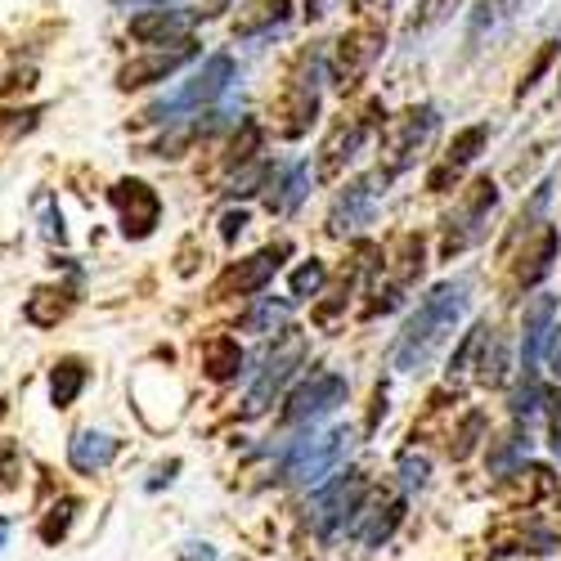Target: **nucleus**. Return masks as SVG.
Segmentation results:
<instances>
[{
	"mask_svg": "<svg viewBox=\"0 0 561 561\" xmlns=\"http://www.w3.org/2000/svg\"><path fill=\"white\" fill-rule=\"evenodd\" d=\"M23 481V449L19 440H0V490H19Z\"/></svg>",
	"mask_w": 561,
	"mask_h": 561,
	"instance_id": "72a5a7b5",
	"label": "nucleus"
},
{
	"mask_svg": "<svg viewBox=\"0 0 561 561\" xmlns=\"http://www.w3.org/2000/svg\"><path fill=\"white\" fill-rule=\"evenodd\" d=\"M323 278H329V270H323V261H314V256H310V261H306V265L293 274V288H288V293H293V301L314 297V293L323 288Z\"/></svg>",
	"mask_w": 561,
	"mask_h": 561,
	"instance_id": "2f4dec72",
	"label": "nucleus"
},
{
	"mask_svg": "<svg viewBox=\"0 0 561 561\" xmlns=\"http://www.w3.org/2000/svg\"><path fill=\"white\" fill-rule=\"evenodd\" d=\"M243 229H248V211H225V216H220V239H225V243H233Z\"/></svg>",
	"mask_w": 561,
	"mask_h": 561,
	"instance_id": "ea45409f",
	"label": "nucleus"
},
{
	"mask_svg": "<svg viewBox=\"0 0 561 561\" xmlns=\"http://www.w3.org/2000/svg\"><path fill=\"white\" fill-rule=\"evenodd\" d=\"M552 368L561 373V329H552Z\"/></svg>",
	"mask_w": 561,
	"mask_h": 561,
	"instance_id": "a18cd8bd",
	"label": "nucleus"
},
{
	"mask_svg": "<svg viewBox=\"0 0 561 561\" xmlns=\"http://www.w3.org/2000/svg\"><path fill=\"white\" fill-rule=\"evenodd\" d=\"M306 14L319 19V14H329V0H306Z\"/></svg>",
	"mask_w": 561,
	"mask_h": 561,
	"instance_id": "c03bdc74",
	"label": "nucleus"
},
{
	"mask_svg": "<svg viewBox=\"0 0 561 561\" xmlns=\"http://www.w3.org/2000/svg\"><path fill=\"white\" fill-rule=\"evenodd\" d=\"M346 449H351V427H333V432H323V436H310L288 458V481L293 485H319L346 458Z\"/></svg>",
	"mask_w": 561,
	"mask_h": 561,
	"instance_id": "0eeeda50",
	"label": "nucleus"
},
{
	"mask_svg": "<svg viewBox=\"0 0 561 561\" xmlns=\"http://www.w3.org/2000/svg\"><path fill=\"white\" fill-rule=\"evenodd\" d=\"M5 543H10V522L0 517V552H5Z\"/></svg>",
	"mask_w": 561,
	"mask_h": 561,
	"instance_id": "49530a36",
	"label": "nucleus"
},
{
	"mask_svg": "<svg viewBox=\"0 0 561 561\" xmlns=\"http://www.w3.org/2000/svg\"><path fill=\"white\" fill-rule=\"evenodd\" d=\"M552 319H557V301L552 297H535L526 306V323H522V373L535 378V364L552 337Z\"/></svg>",
	"mask_w": 561,
	"mask_h": 561,
	"instance_id": "f3484780",
	"label": "nucleus"
},
{
	"mask_svg": "<svg viewBox=\"0 0 561 561\" xmlns=\"http://www.w3.org/2000/svg\"><path fill=\"white\" fill-rule=\"evenodd\" d=\"M284 256H288V243L265 248V252H256V256H248V261H239V265H229V270L216 278L211 297L225 301V297H252V293H261L270 278H274V270L284 265Z\"/></svg>",
	"mask_w": 561,
	"mask_h": 561,
	"instance_id": "ddd939ff",
	"label": "nucleus"
},
{
	"mask_svg": "<svg viewBox=\"0 0 561 561\" xmlns=\"http://www.w3.org/2000/svg\"><path fill=\"white\" fill-rule=\"evenodd\" d=\"M77 512H81V503H77V499H59V503H55V507L41 517V526H36L41 543H45V548H59V543L68 539L72 522H77Z\"/></svg>",
	"mask_w": 561,
	"mask_h": 561,
	"instance_id": "cd10ccee",
	"label": "nucleus"
},
{
	"mask_svg": "<svg viewBox=\"0 0 561 561\" xmlns=\"http://www.w3.org/2000/svg\"><path fill=\"white\" fill-rule=\"evenodd\" d=\"M198 55V45L194 41H180V45H162V50H153V55H145V59H130L122 72H117V85L122 90H139V85H153V81H167L175 68H184Z\"/></svg>",
	"mask_w": 561,
	"mask_h": 561,
	"instance_id": "4468645a",
	"label": "nucleus"
},
{
	"mask_svg": "<svg viewBox=\"0 0 561 561\" xmlns=\"http://www.w3.org/2000/svg\"><path fill=\"white\" fill-rule=\"evenodd\" d=\"M314 113H319V55L310 50V55L297 59V68H293V77L284 85V95L274 100V130L284 139H297V135L310 130Z\"/></svg>",
	"mask_w": 561,
	"mask_h": 561,
	"instance_id": "7ed1b4c3",
	"label": "nucleus"
},
{
	"mask_svg": "<svg viewBox=\"0 0 561 561\" xmlns=\"http://www.w3.org/2000/svg\"><path fill=\"white\" fill-rule=\"evenodd\" d=\"M355 5H359V10H364V5H373V0H355Z\"/></svg>",
	"mask_w": 561,
	"mask_h": 561,
	"instance_id": "de8ad7c7",
	"label": "nucleus"
},
{
	"mask_svg": "<svg viewBox=\"0 0 561 561\" xmlns=\"http://www.w3.org/2000/svg\"><path fill=\"white\" fill-rule=\"evenodd\" d=\"M293 19V0H252L248 10H239V19H233V36H265L274 27H284Z\"/></svg>",
	"mask_w": 561,
	"mask_h": 561,
	"instance_id": "4be33fe9",
	"label": "nucleus"
},
{
	"mask_svg": "<svg viewBox=\"0 0 561 561\" xmlns=\"http://www.w3.org/2000/svg\"><path fill=\"white\" fill-rule=\"evenodd\" d=\"M41 122V108H14V113H0V145H14L19 135H27Z\"/></svg>",
	"mask_w": 561,
	"mask_h": 561,
	"instance_id": "c9c22d12",
	"label": "nucleus"
},
{
	"mask_svg": "<svg viewBox=\"0 0 561 561\" xmlns=\"http://www.w3.org/2000/svg\"><path fill=\"white\" fill-rule=\"evenodd\" d=\"M382 45H387V32H382L378 23L346 32V36L337 41V55H333V81H337L342 90H351V85L373 68V59L382 55Z\"/></svg>",
	"mask_w": 561,
	"mask_h": 561,
	"instance_id": "9b49d317",
	"label": "nucleus"
},
{
	"mask_svg": "<svg viewBox=\"0 0 561 561\" xmlns=\"http://www.w3.org/2000/svg\"><path fill=\"white\" fill-rule=\"evenodd\" d=\"M378 184H387V175H368V180H351L337 194L333 211H329V233L346 239V233H359L364 225H373V211H378Z\"/></svg>",
	"mask_w": 561,
	"mask_h": 561,
	"instance_id": "f8f14e48",
	"label": "nucleus"
},
{
	"mask_svg": "<svg viewBox=\"0 0 561 561\" xmlns=\"http://www.w3.org/2000/svg\"><path fill=\"white\" fill-rule=\"evenodd\" d=\"M306 333H297V329H288L284 337H278V346L265 355V368H261V378L252 382V391H248V404H243V413L248 417H256V413H265L270 404H274V396L288 387V378L306 364Z\"/></svg>",
	"mask_w": 561,
	"mask_h": 561,
	"instance_id": "39448f33",
	"label": "nucleus"
},
{
	"mask_svg": "<svg viewBox=\"0 0 561 561\" xmlns=\"http://www.w3.org/2000/svg\"><path fill=\"white\" fill-rule=\"evenodd\" d=\"M494 207H499V184L485 175V180H477L472 190L462 194L458 211L449 216V229H445V243H440V252H445V256H458V252L472 248V243L481 239V233H485V225H490Z\"/></svg>",
	"mask_w": 561,
	"mask_h": 561,
	"instance_id": "423d86ee",
	"label": "nucleus"
},
{
	"mask_svg": "<svg viewBox=\"0 0 561 561\" xmlns=\"http://www.w3.org/2000/svg\"><path fill=\"white\" fill-rule=\"evenodd\" d=\"M203 14H184V10H145V14H135L130 19V36L139 45H180V41H190V27L198 23Z\"/></svg>",
	"mask_w": 561,
	"mask_h": 561,
	"instance_id": "2eb2a0df",
	"label": "nucleus"
},
{
	"mask_svg": "<svg viewBox=\"0 0 561 561\" xmlns=\"http://www.w3.org/2000/svg\"><path fill=\"white\" fill-rule=\"evenodd\" d=\"M522 5H526V0H477L472 19H467V41H485V36H494L499 27H507L512 19H517Z\"/></svg>",
	"mask_w": 561,
	"mask_h": 561,
	"instance_id": "a878e982",
	"label": "nucleus"
},
{
	"mask_svg": "<svg viewBox=\"0 0 561 561\" xmlns=\"http://www.w3.org/2000/svg\"><path fill=\"white\" fill-rule=\"evenodd\" d=\"M32 211H36V220H41V233H45V243H64L68 239V229H64V211H59V198L55 194H36L32 198Z\"/></svg>",
	"mask_w": 561,
	"mask_h": 561,
	"instance_id": "c85d7f7f",
	"label": "nucleus"
},
{
	"mask_svg": "<svg viewBox=\"0 0 561 561\" xmlns=\"http://www.w3.org/2000/svg\"><path fill=\"white\" fill-rule=\"evenodd\" d=\"M557 243H561L557 225H539L535 239H530V248H526L522 261H517V274H512V284H517V288H535L539 278L552 270V261H557Z\"/></svg>",
	"mask_w": 561,
	"mask_h": 561,
	"instance_id": "aec40b11",
	"label": "nucleus"
},
{
	"mask_svg": "<svg viewBox=\"0 0 561 561\" xmlns=\"http://www.w3.org/2000/svg\"><path fill=\"white\" fill-rule=\"evenodd\" d=\"M32 85H36V72H32V68H27V72H23V77H19V72H14V77H10V81H5V85H0V95H19V90H32Z\"/></svg>",
	"mask_w": 561,
	"mask_h": 561,
	"instance_id": "a19ab883",
	"label": "nucleus"
},
{
	"mask_svg": "<svg viewBox=\"0 0 561 561\" xmlns=\"http://www.w3.org/2000/svg\"><path fill=\"white\" fill-rule=\"evenodd\" d=\"M175 472H180V462H175V458H171V462H162V467H158V472L149 477V490H162V485H167V481H171Z\"/></svg>",
	"mask_w": 561,
	"mask_h": 561,
	"instance_id": "79ce46f5",
	"label": "nucleus"
},
{
	"mask_svg": "<svg viewBox=\"0 0 561 561\" xmlns=\"http://www.w3.org/2000/svg\"><path fill=\"white\" fill-rule=\"evenodd\" d=\"M359 499H364V477L359 472H342L337 481H329L314 499H310V522L314 530L329 539L337 535L346 522H355V512H359Z\"/></svg>",
	"mask_w": 561,
	"mask_h": 561,
	"instance_id": "1a4fd4ad",
	"label": "nucleus"
},
{
	"mask_svg": "<svg viewBox=\"0 0 561 561\" xmlns=\"http://www.w3.org/2000/svg\"><path fill=\"white\" fill-rule=\"evenodd\" d=\"M400 472H404V485H409V490H423V485H427V472H432V462H427L423 454H413V449H409V454L400 458Z\"/></svg>",
	"mask_w": 561,
	"mask_h": 561,
	"instance_id": "4c0bfd02",
	"label": "nucleus"
},
{
	"mask_svg": "<svg viewBox=\"0 0 561 561\" xmlns=\"http://www.w3.org/2000/svg\"><path fill=\"white\" fill-rule=\"evenodd\" d=\"M306 194H310V171H306V167H288L284 175H278V180L270 184L265 207H270L274 216H288Z\"/></svg>",
	"mask_w": 561,
	"mask_h": 561,
	"instance_id": "bb28decb",
	"label": "nucleus"
},
{
	"mask_svg": "<svg viewBox=\"0 0 561 561\" xmlns=\"http://www.w3.org/2000/svg\"><path fill=\"white\" fill-rule=\"evenodd\" d=\"M548 404H552V409H548V413H552V454L561 458V400H548Z\"/></svg>",
	"mask_w": 561,
	"mask_h": 561,
	"instance_id": "37998d69",
	"label": "nucleus"
},
{
	"mask_svg": "<svg viewBox=\"0 0 561 561\" xmlns=\"http://www.w3.org/2000/svg\"><path fill=\"white\" fill-rule=\"evenodd\" d=\"M117 440L108 436V432H95V427H81L72 440H68V462L77 467L81 477H95V472H104V467L117 458Z\"/></svg>",
	"mask_w": 561,
	"mask_h": 561,
	"instance_id": "6ab92c4d",
	"label": "nucleus"
},
{
	"mask_svg": "<svg viewBox=\"0 0 561 561\" xmlns=\"http://www.w3.org/2000/svg\"><path fill=\"white\" fill-rule=\"evenodd\" d=\"M436 130H440V113L427 108V104L423 108H404L400 117H391L387 130H382V175L391 180L404 167H413L417 153L436 139Z\"/></svg>",
	"mask_w": 561,
	"mask_h": 561,
	"instance_id": "f03ea898",
	"label": "nucleus"
},
{
	"mask_svg": "<svg viewBox=\"0 0 561 561\" xmlns=\"http://www.w3.org/2000/svg\"><path fill=\"white\" fill-rule=\"evenodd\" d=\"M485 139H490V126H467L462 135H454V145L445 149V162L432 171V194H445L449 190V180H458V171L467 162H477V153L485 149Z\"/></svg>",
	"mask_w": 561,
	"mask_h": 561,
	"instance_id": "a211bd4d",
	"label": "nucleus"
},
{
	"mask_svg": "<svg viewBox=\"0 0 561 561\" xmlns=\"http://www.w3.org/2000/svg\"><path fill=\"white\" fill-rule=\"evenodd\" d=\"M256 149H261V126L256 122H243V130H239V139L229 145V167H248L252 158H256Z\"/></svg>",
	"mask_w": 561,
	"mask_h": 561,
	"instance_id": "473e14b6",
	"label": "nucleus"
},
{
	"mask_svg": "<svg viewBox=\"0 0 561 561\" xmlns=\"http://www.w3.org/2000/svg\"><path fill=\"white\" fill-rule=\"evenodd\" d=\"M462 310H467V284H440V288H432L423 297V306L413 310V319L404 323V337L396 346V368L400 373H423L445 351V342L454 337Z\"/></svg>",
	"mask_w": 561,
	"mask_h": 561,
	"instance_id": "f257e3e1",
	"label": "nucleus"
},
{
	"mask_svg": "<svg viewBox=\"0 0 561 561\" xmlns=\"http://www.w3.org/2000/svg\"><path fill=\"white\" fill-rule=\"evenodd\" d=\"M284 319H288V306L261 301V306H256V310H248L239 323H243V333H274V329H284Z\"/></svg>",
	"mask_w": 561,
	"mask_h": 561,
	"instance_id": "7c9ffc66",
	"label": "nucleus"
},
{
	"mask_svg": "<svg viewBox=\"0 0 561 561\" xmlns=\"http://www.w3.org/2000/svg\"><path fill=\"white\" fill-rule=\"evenodd\" d=\"M552 59H557V41H543V45H539V55L530 59V68H526V72H522V81H517V100H526L530 90L539 85V77L548 72V64H552Z\"/></svg>",
	"mask_w": 561,
	"mask_h": 561,
	"instance_id": "f704fd0d",
	"label": "nucleus"
},
{
	"mask_svg": "<svg viewBox=\"0 0 561 561\" xmlns=\"http://www.w3.org/2000/svg\"><path fill=\"white\" fill-rule=\"evenodd\" d=\"M548 404V396L539 391V382L535 378H526V387L517 391V396H512V413H517V417H526V423H530V417H539V409Z\"/></svg>",
	"mask_w": 561,
	"mask_h": 561,
	"instance_id": "e433bc0d",
	"label": "nucleus"
},
{
	"mask_svg": "<svg viewBox=\"0 0 561 561\" xmlns=\"http://www.w3.org/2000/svg\"><path fill=\"white\" fill-rule=\"evenodd\" d=\"M239 368H243V351L229 333H216V337L203 342V373L211 382H229Z\"/></svg>",
	"mask_w": 561,
	"mask_h": 561,
	"instance_id": "393cba45",
	"label": "nucleus"
},
{
	"mask_svg": "<svg viewBox=\"0 0 561 561\" xmlns=\"http://www.w3.org/2000/svg\"><path fill=\"white\" fill-rule=\"evenodd\" d=\"M481 427H485V417H481V413H467V417H462V432L454 436V440H458V445H454V458H467V454H472Z\"/></svg>",
	"mask_w": 561,
	"mask_h": 561,
	"instance_id": "58836bf2",
	"label": "nucleus"
},
{
	"mask_svg": "<svg viewBox=\"0 0 561 561\" xmlns=\"http://www.w3.org/2000/svg\"><path fill=\"white\" fill-rule=\"evenodd\" d=\"M337 404H346V378L342 373H314L301 391H293V400L284 409V423L288 427L319 423V417H329Z\"/></svg>",
	"mask_w": 561,
	"mask_h": 561,
	"instance_id": "9d476101",
	"label": "nucleus"
},
{
	"mask_svg": "<svg viewBox=\"0 0 561 561\" xmlns=\"http://www.w3.org/2000/svg\"><path fill=\"white\" fill-rule=\"evenodd\" d=\"M85 382H90L85 359L64 355V359L50 368V404H55V409H72V404H77V396L85 391Z\"/></svg>",
	"mask_w": 561,
	"mask_h": 561,
	"instance_id": "5701e85b",
	"label": "nucleus"
},
{
	"mask_svg": "<svg viewBox=\"0 0 561 561\" xmlns=\"http://www.w3.org/2000/svg\"><path fill=\"white\" fill-rule=\"evenodd\" d=\"M72 293L68 288H36L32 297H27V306H23V319L32 323V329H55L59 319H68V310H72Z\"/></svg>",
	"mask_w": 561,
	"mask_h": 561,
	"instance_id": "b1692460",
	"label": "nucleus"
},
{
	"mask_svg": "<svg viewBox=\"0 0 561 561\" xmlns=\"http://www.w3.org/2000/svg\"><path fill=\"white\" fill-rule=\"evenodd\" d=\"M108 203L122 216V233H126V239H135V243L149 239V233L158 229V220H162V198H158L153 184H145V180H117L108 190Z\"/></svg>",
	"mask_w": 561,
	"mask_h": 561,
	"instance_id": "6e6552de",
	"label": "nucleus"
},
{
	"mask_svg": "<svg viewBox=\"0 0 561 561\" xmlns=\"http://www.w3.org/2000/svg\"><path fill=\"white\" fill-rule=\"evenodd\" d=\"M507 490L517 499H539V494H552V472L548 467H517L507 477Z\"/></svg>",
	"mask_w": 561,
	"mask_h": 561,
	"instance_id": "c756f323",
	"label": "nucleus"
},
{
	"mask_svg": "<svg viewBox=\"0 0 561 561\" xmlns=\"http://www.w3.org/2000/svg\"><path fill=\"white\" fill-rule=\"evenodd\" d=\"M400 517H404V503H400V499H378V507L355 512L351 530H355V539H359L364 548H378L382 539H391V530L400 526Z\"/></svg>",
	"mask_w": 561,
	"mask_h": 561,
	"instance_id": "412c9836",
	"label": "nucleus"
},
{
	"mask_svg": "<svg viewBox=\"0 0 561 561\" xmlns=\"http://www.w3.org/2000/svg\"><path fill=\"white\" fill-rule=\"evenodd\" d=\"M233 81V59L229 55H211L190 81H184L180 90H171L167 100H158L149 113H145V122H175L180 113H194V108H207V104H216L220 95H225V85Z\"/></svg>",
	"mask_w": 561,
	"mask_h": 561,
	"instance_id": "20e7f679",
	"label": "nucleus"
},
{
	"mask_svg": "<svg viewBox=\"0 0 561 561\" xmlns=\"http://www.w3.org/2000/svg\"><path fill=\"white\" fill-rule=\"evenodd\" d=\"M373 117H378V104H368V113H359V117L342 122V126L329 135V145H323V158H319V175H323V180L342 175V167L359 153V145H364V135H368Z\"/></svg>",
	"mask_w": 561,
	"mask_h": 561,
	"instance_id": "dca6fc26",
	"label": "nucleus"
}]
</instances>
